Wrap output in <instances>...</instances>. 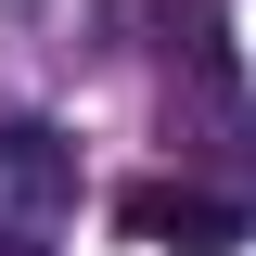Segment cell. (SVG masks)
Returning a JSON list of instances; mask_svg holds the SVG:
<instances>
[{
  "label": "cell",
  "mask_w": 256,
  "mask_h": 256,
  "mask_svg": "<svg viewBox=\"0 0 256 256\" xmlns=\"http://www.w3.org/2000/svg\"><path fill=\"white\" fill-rule=\"evenodd\" d=\"M128 230L154 256H244V192H205V180H141L128 192Z\"/></svg>",
  "instance_id": "cell-3"
},
{
  "label": "cell",
  "mask_w": 256,
  "mask_h": 256,
  "mask_svg": "<svg viewBox=\"0 0 256 256\" xmlns=\"http://www.w3.org/2000/svg\"><path fill=\"white\" fill-rule=\"evenodd\" d=\"M166 116H180L192 154H218L230 180H256V90H244V64H230L218 13H180L166 26Z\"/></svg>",
  "instance_id": "cell-1"
},
{
  "label": "cell",
  "mask_w": 256,
  "mask_h": 256,
  "mask_svg": "<svg viewBox=\"0 0 256 256\" xmlns=\"http://www.w3.org/2000/svg\"><path fill=\"white\" fill-rule=\"evenodd\" d=\"M77 230V141L52 116H0V256H52Z\"/></svg>",
  "instance_id": "cell-2"
}]
</instances>
